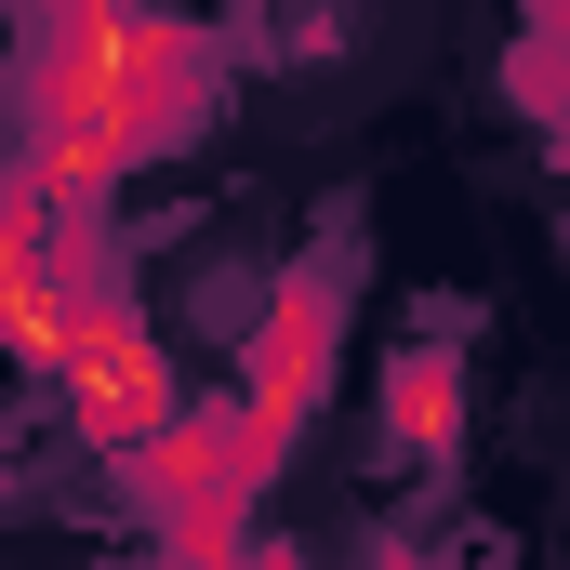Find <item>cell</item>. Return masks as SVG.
I'll return each instance as SVG.
<instances>
[{
  "label": "cell",
  "instance_id": "obj_1",
  "mask_svg": "<svg viewBox=\"0 0 570 570\" xmlns=\"http://www.w3.org/2000/svg\"><path fill=\"white\" fill-rule=\"evenodd\" d=\"M159 80H173V40L120 13V0H80L53 40H40V213H80L159 120Z\"/></svg>",
  "mask_w": 570,
  "mask_h": 570
},
{
  "label": "cell",
  "instance_id": "obj_2",
  "mask_svg": "<svg viewBox=\"0 0 570 570\" xmlns=\"http://www.w3.org/2000/svg\"><path fill=\"white\" fill-rule=\"evenodd\" d=\"M40 372H53V399H67V425L94 438V451H146V438L173 425V358L146 345V318H120L107 292H80V305L53 318V345H40Z\"/></svg>",
  "mask_w": 570,
  "mask_h": 570
},
{
  "label": "cell",
  "instance_id": "obj_3",
  "mask_svg": "<svg viewBox=\"0 0 570 570\" xmlns=\"http://www.w3.org/2000/svg\"><path fill=\"white\" fill-rule=\"evenodd\" d=\"M67 305H80V279H67V253H53L40 199H27V213H0V345H13V358H40Z\"/></svg>",
  "mask_w": 570,
  "mask_h": 570
}]
</instances>
